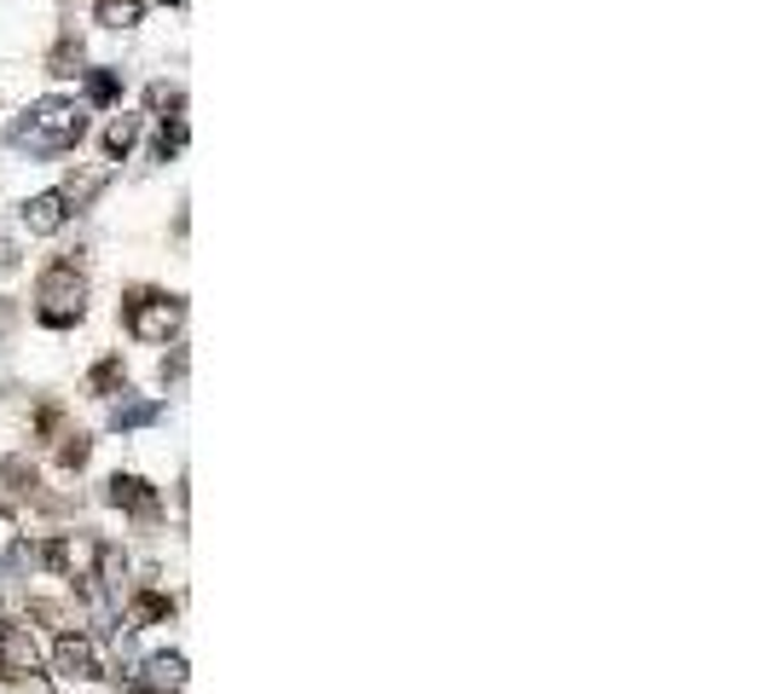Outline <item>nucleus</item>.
Returning a JSON list of instances; mask_svg holds the SVG:
<instances>
[{
	"label": "nucleus",
	"mask_w": 770,
	"mask_h": 694,
	"mask_svg": "<svg viewBox=\"0 0 770 694\" xmlns=\"http://www.w3.org/2000/svg\"><path fill=\"white\" fill-rule=\"evenodd\" d=\"M35 301H41L35 313L47 319V324H76V319H81V301H88V284L76 278V261H58V267L41 273Z\"/></svg>",
	"instance_id": "obj_1"
},
{
	"label": "nucleus",
	"mask_w": 770,
	"mask_h": 694,
	"mask_svg": "<svg viewBox=\"0 0 770 694\" xmlns=\"http://www.w3.org/2000/svg\"><path fill=\"white\" fill-rule=\"evenodd\" d=\"M81 128H88V122H81L76 105H65V99H47V105H35V116H30V146H41V151L76 146Z\"/></svg>",
	"instance_id": "obj_2"
},
{
	"label": "nucleus",
	"mask_w": 770,
	"mask_h": 694,
	"mask_svg": "<svg viewBox=\"0 0 770 694\" xmlns=\"http://www.w3.org/2000/svg\"><path fill=\"white\" fill-rule=\"evenodd\" d=\"M128 331L139 342H169L180 331V301H169V296H134L128 301Z\"/></svg>",
	"instance_id": "obj_3"
},
{
	"label": "nucleus",
	"mask_w": 770,
	"mask_h": 694,
	"mask_svg": "<svg viewBox=\"0 0 770 694\" xmlns=\"http://www.w3.org/2000/svg\"><path fill=\"white\" fill-rule=\"evenodd\" d=\"M53 666L65 671V678H93V671H99V655H93V643L81 637V631H65V637L53 643Z\"/></svg>",
	"instance_id": "obj_4"
},
{
	"label": "nucleus",
	"mask_w": 770,
	"mask_h": 694,
	"mask_svg": "<svg viewBox=\"0 0 770 694\" xmlns=\"http://www.w3.org/2000/svg\"><path fill=\"white\" fill-rule=\"evenodd\" d=\"M70 220V203L58 197V192H41V197H30L24 203V227L35 232V238H53L58 227Z\"/></svg>",
	"instance_id": "obj_5"
},
{
	"label": "nucleus",
	"mask_w": 770,
	"mask_h": 694,
	"mask_svg": "<svg viewBox=\"0 0 770 694\" xmlns=\"http://www.w3.org/2000/svg\"><path fill=\"white\" fill-rule=\"evenodd\" d=\"M111 504L134 509V516H157V493H151L146 481H134V475H116L111 481Z\"/></svg>",
	"instance_id": "obj_6"
},
{
	"label": "nucleus",
	"mask_w": 770,
	"mask_h": 694,
	"mask_svg": "<svg viewBox=\"0 0 770 694\" xmlns=\"http://www.w3.org/2000/svg\"><path fill=\"white\" fill-rule=\"evenodd\" d=\"M0 666H7V671H35L41 648L24 637V631H7V637H0Z\"/></svg>",
	"instance_id": "obj_7"
},
{
	"label": "nucleus",
	"mask_w": 770,
	"mask_h": 694,
	"mask_svg": "<svg viewBox=\"0 0 770 694\" xmlns=\"http://www.w3.org/2000/svg\"><path fill=\"white\" fill-rule=\"evenodd\" d=\"M139 12H146L139 0H99V24H105V30H134Z\"/></svg>",
	"instance_id": "obj_8"
},
{
	"label": "nucleus",
	"mask_w": 770,
	"mask_h": 694,
	"mask_svg": "<svg viewBox=\"0 0 770 694\" xmlns=\"http://www.w3.org/2000/svg\"><path fill=\"white\" fill-rule=\"evenodd\" d=\"M134 139H139V116H116L111 128H105V151H111V157H128Z\"/></svg>",
	"instance_id": "obj_9"
},
{
	"label": "nucleus",
	"mask_w": 770,
	"mask_h": 694,
	"mask_svg": "<svg viewBox=\"0 0 770 694\" xmlns=\"http://www.w3.org/2000/svg\"><path fill=\"white\" fill-rule=\"evenodd\" d=\"M146 678H151L157 689H180V683H186V660H180V655H157V660L146 666Z\"/></svg>",
	"instance_id": "obj_10"
},
{
	"label": "nucleus",
	"mask_w": 770,
	"mask_h": 694,
	"mask_svg": "<svg viewBox=\"0 0 770 694\" xmlns=\"http://www.w3.org/2000/svg\"><path fill=\"white\" fill-rule=\"evenodd\" d=\"M134 620H139V625L169 620V597H139V602H134Z\"/></svg>",
	"instance_id": "obj_11"
},
{
	"label": "nucleus",
	"mask_w": 770,
	"mask_h": 694,
	"mask_svg": "<svg viewBox=\"0 0 770 694\" xmlns=\"http://www.w3.org/2000/svg\"><path fill=\"white\" fill-rule=\"evenodd\" d=\"M58 463H65V469H81V463H88V440L70 435L65 446H58Z\"/></svg>",
	"instance_id": "obj_12"
},
{
	"label": "nucleus",
	"mask_w": 770,
	"mask_h": 694,
	"mask_svg": "<svg viewBox=\"0 0 770 694\" xmlns=\"http://www.w3.org/2000/svg\"><path fill=\"white\" fill-rule=\"evenodd\" d=\"M116 382H122V359H105V365L93 371V388H99V394H111Z\"/></svg>",
	"instance_id": "obj_13"
},
{
	"label": "nucleus",
	"mask_w": 770,
	"mask_h": 694,
	"mask_svg": "<svg viewBox=\"0 0 770 694\" xmlns=\"http://www.w3.org/2000/svg\"><path fill=\"white\" fill-rule=\"evenodd\" d=\"M88 93H93V99H111V93H116V76H93Z\"/></svg>",
	"instance_id": "obj_14"
},
{
	"label": "nucleus",
	"mask_w": 770,
	"mask_h": 694,
	"mask_svg": "<svg viewBox=\"0 0 770 694\" xmlns=\"http://www.w3.org/2000/svg\"><path fill=\"white\" fill-rule=\"evenodd\" d=\"M12 267H18V250H12L7 238H0V273H12Z\"/></svg>",
	"instance_id": "obj_15"
},
{
	"label": "nucleus",
	"mask_w": 770,
	"mask_h": 694,
	"mask_svg": "<svg viewBox=\"0 0 770 694\" xmlns=\"http://www.w3.org/2000/svg\"><path fill=\"white\" fill-rule=\"evenodd\" d=\"M7 631H12V625H7V608H0V637H7Z\"/></svg>",
	"instance_id": "obj_16"
}]
</instances>
